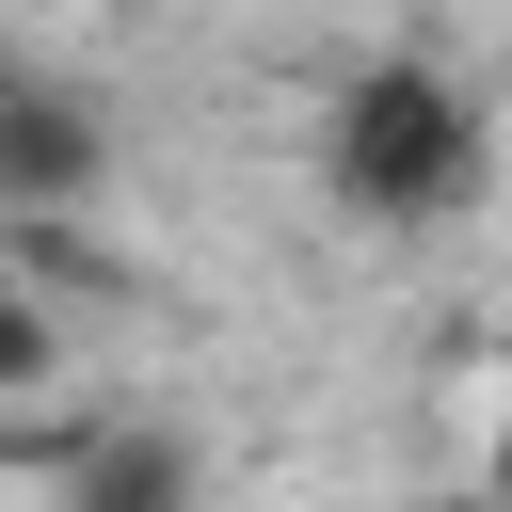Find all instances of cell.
<instances>
[{"label":"cell","instance_id":"6da1fadb","mask_svg":"<svg viewBox=\"0 0 512 512\" xmlns=\"http://www.w3.org/2000/svg\"><path fill=\"white\" fill-rule=\"evenodd\" d=\"M320 192L352 224H384V240H432V224H464L496 192V128L432 48H368L320 96Z\"/></svg>","mask_w":512,"mask_h":512},{"label":"cell","instance_id":"7a4b0ae2","mask_svg":"<svg viewBox=\"0 0 512 512\" xmlns=\"http://www.w3.org/2000/svg\"><path fill=\"white\" fill-rule=\"evenodd\" d=\"M96 176H112V128H96L64 80H32V64L0 48V224H64Z\"/></svg>","mask_w":512,"mask_h":512},{"label":"cell","instance_id":"3957f363","mask_svg":"<svg viewBox=\"0 0 512 512\" xmlns=\"http://www.w3.org/2000/svg\"><path fill=\"white\" fill-rule=\"evenodd\" d=\"M48 368H64V320H48V288H32V256L0 240V400H16V384H48Z\"/></svg>","mask_w":512,"mask_h":512},{"label":"cell","instance_id":"277c9868","mask_svg":"<svg viewBox=\"0 0 512 512\" xmlns=\"http://www.w3.org/2000/svg\"><path fill=\"white\" fill-rule=\"evenodd\" d=\"M480 480H496V496H512V416H496V464H480Z\"/></svg>","mask_w":512,"mask_h":512}]
</instances>
